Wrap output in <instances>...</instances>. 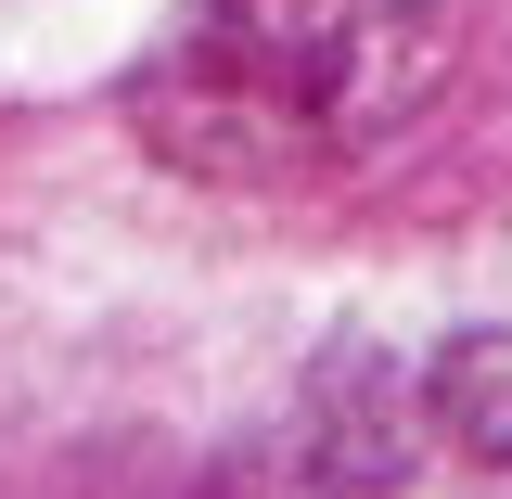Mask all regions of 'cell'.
<instances>
[{"label": "cell", "mask_w": 512, "mask_h": 499, "mask_svg": "<svg viewBox=\"0 0 512 499\" xmlns=\"http://www.w3.org/2000/svg\"><path fill=\"white\" fill-rule=\"evenodd\" d=\"M474 0H180L141 52V128L205 180H320L436 103Z\"/></svg>", "instance_id": "cell-1"}, {"label": "cell", "mask_w": 512, "mask_h": 499, "mask_svg": "<svg viewBox=\"0 0 512 499\" xmlns=\"http://www.w3.org/2000/svg\"><path fill=\"white\" fill-rule=\"evenodd\" d=\"M423 423H436L448 461H474V474H500V487H512V333L448 346L436 384H423Z\"/></svg>", "instance_id": "cell-2"}]
</instances>
